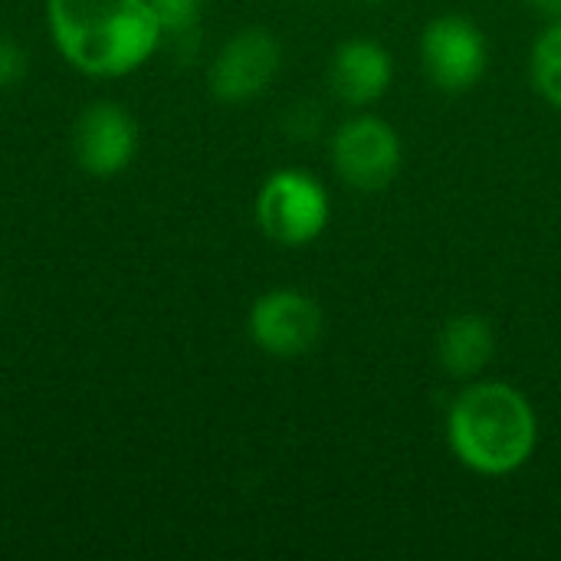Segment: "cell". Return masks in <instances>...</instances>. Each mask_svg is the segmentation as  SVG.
I'll return each mask as SVG.
<instances>
[{
  "label": "cell",
  "mask_w": 561,
  "mask_h": 561,
  "mask_svg": "<svg viewBox=\"0 0 561 561\" xmlns=\"http://www.w3.org/2000/svg\"><path fill=\"white\" fill-rule=\"evenodd\" d=\"M46 26L59 56L92 79L138 72L164 39L148 0H46Z\"/></svg>",
  "instance_id": "cell-1"
},
{
  "label": "cell",
  "mask_w": 561,
  "mask_h": 561,
  "mask_svg": "<svg viewBox=\"0 0 561 561\" xmlns=\"http://www.w3.org/2000/svg\"><path fill=\"white\" fill-rule=\"evenodd\" d=\"M444 437L460 467L477 477H513L539 447V414L510 381H467L444 417Z\"/></svg>",
  "instance_id": "cell-2"
},
{
  "label": "cell",
  "mask_w": 561,
  "mask_h": 561,
  "mask_svg": "<svg viewBox=\"0 0 561 561\" xmlns=\"http://www.w3.org/2000/svg\"><path fill=\"white\" fill-rule=\"evenodd\" d=\"M256 224L276 247H309L332 220V197L325 184L302 168L273 171L256 191Z\"/></svg>",
  "instance_id": "cell-3"
},
{
  "label": "cell",
  "mask_w": 561,
  "mask_h": 561,
  "mask_svg": "<svg viewBox=\"0 0 561 561\" xmlns=\"http://www.w3.org/2000/svg\"><path fill=\"white\" fill-rule=\"evenodd\" d=\"M329 158L345 187L362 194L385 191L404 164V141L398 128L371 112L348 115L329 138Z\"/></svg>",
  "instance_id": "cell-4"
},
{
  "label": "cell",
  "mask_w": 561,
  "mask_h": 561,
  "mask_svg": "<svg viewBox=\"0 0 561 561\" xmlns=\"http://www.w3.org/2000/svg\"><path fill=\"white\" fill-rule=\"evenodd\" d=\"M421 69L447 95L470 92L490 69V39L463 13H440L421 30Z\"/></svg>",
  "instance_id": "cell-5"
},
{
  "label": "cell",
  "mask_w": 561,
  "mask_h": 561,
  "mask_svg": "<svg viewBox=\"0 0 561 561\" xmlns=\"http://www.w3.org/2000/svg\"><path fill=\"white\" fill-rule=\"evenodd\" d=\"M247 332L250 342L270 358H302L319 345L325 332V316L309 293L279 286L253 299Z\"/></svg>",
  "instance_id": "cell-6"
},
{
  "label": "cell",
  "mask_w": 561,
  "mask_h": 561,
  "mask_svg": "<svg viewBox=\"0 0 561 561\" xmlns=\"http://www.w3.org/2000/svg\"><path fill=\"white\" fill-rule=\"evenodd\" d=\"M283 66V46L270 30L247 26L233 33L210 62V92L227 105L260 99Z\"/></svg>",
  "instance_id": "cell-7"
},
{
  "label": "cell",
  "mask_w": 561,
  "mask_h": 561,
  "mask_svg": "<svg viewBox=\"0 0 561 561\" xmlns=\"http://www.w3.org/2000/svg\"><path fill=\"white\" fill-rule=\"evenodd\" d=\"M72 151L85 174L115 178L138 154V125L118 102H92L72 128Z\"/></svg>",
  "instance_id": "cell-8"
},
{
  "label": "cell",
  "mask_w": 561,
  "mask_h": 561,
  "mask_svg": "<svg viewBox=\"0 0 561 561\" xmlns=\"http://www.w3.org/2000/svg\"><path fill=\"white\" fill-rule=\"evenodd\" d=\"M394 82V56L385 43L352 36L335 46L329 59V89L352 108H368L388 95Z\"/></svg>",
  "instance_id": "cell-9"
},
{
  "label": "cell",
  "mask_w": 561,
  "mask_h": 561,
  "mask_svg": "<svg viewBox=\"0 0 561 561\" xmlns=\"http://www.w3.org/2000/svg\"><path fill=\"white\" fill-rule=\"evenodd\" d=\"M496 355V332L493 322L480 312L450 316L437 332V365L454 381L480 378Z\"/></svg>",
  "instance_id": "cell-10"
},
{
  "label": "cell",
  "mask_w": 561,
  "mask_h": 561,
  "mask_svg": "<svg viewBox=\"0 0 561 561\" xmlns=\"http://www.w3.org/2000/svg\"><path fill=\"white\" fill-rule=\"evenodd\" d=\"M529 72L536 92L561 112V20H549V26L539 33L529 56Z\"/></svg>",
  "instance_id": "cell-11"
},
{
  "label": "cell",
  "mask_w": 561,
  "mask_h": 561,
  "mask_svg": "<svg viewBox=\"0 0 561 561\" xmlns=\"http://www.w3.org/2000/svg\"><path fill=\"white\" fill-rule=\"evenodd\" d=\"M148 3L161 16L164 33H187L197 23L201 7H204V0H148Z\"/></svg>",
  "instance_id": "cell-12"
},
{
  "label": "cell",
  "mask_w": 561,
  "mask_h": 561,
  "mask_svg": "<svg viewBox=\"0 0 561 561\" xmlns=\"http://www.w3.org/2000/svg\"><path fill=\"white\" fill-rule=\"evenodd\" d=\"M26 76V49L0 33V89L16 85Z\"/></svg>",
  "instance_id": "cell-13"
},
{
  "label": "cell",
  "mask_w": 561,
  "mask_h": 561,
  "mask_svg": "<svg viewBox=\"0 0 561 561\" xmlns=\"http://www.w3.org/2000/svg\"><path fill=\"white\" fill-rule=\"evenodd\" d=\"M526 3L546 20H561V0H526Z\"/></svg>",
  "instance_id": "cell-14"
},
{
  "label": "cell",
  "mask_w": 561,
  "mask_h": 561,
  "mask_svg": "<svg viewBox=\"0 0 561 561\" xmlns=\"http://www.w3.org/2000/svg\"><path fill=\"white\" fill-rule=\"evenodd\" d=\"M362 3H385V0H362Z\"/></svg>",
  "instance_id": "cell-15"
}]
</instances>
